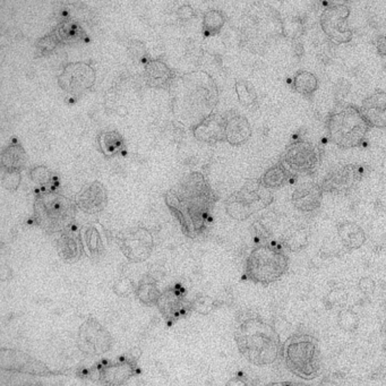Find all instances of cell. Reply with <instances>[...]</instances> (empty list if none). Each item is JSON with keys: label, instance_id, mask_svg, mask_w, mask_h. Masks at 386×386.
I'll return each mask as SVG.
<instances>
[{"label": "cell", "instance_id": "9a60e30c", "mask_svg": "<svg viewBox=\"0 0 386 386\" xmlns=\"http://www.w3.org/2000/svg\"><path fill=\"white\" fill-rule=\"evenodd\" d=\"M0 366L1 370L16 373L29 374L36 376L52 375V370L41 361H36L22 351L13 349H1L0 352Z\"/></svg>", "mask_w": 386, "mask_h": 386}, {"label": "cell", "instance_id": "d4e9b609", "mask_svg": "<svg viewBox=\"0 0 386 386\" xmlns=\"http://www.w3.org/2000/svg\"><path fill=\"white\" fill-rule=\"evenodd\" d=\"M338 236L348 249H358L366 242V234L361 225L352 221H343L337 225Z\"/></svg>", "mask_w": 386, "mask_h": 386}, {"label": "cell", "instance_id": "ba28073f", "mask_svg": "<svg viewBox=\"0 0 386 386\" xmlns=\"http://www.w3.org/2000/svg\"><path fill=\"white\" fill-rule=\"evenodd\" d=\"M321 155L315 145L307 139H297L286 148L281 163L296 176L313 174L317 170Z\"/></svg>", "mask_w": 386, "mask_h": 386}, {"label": "cell", "instance_id": "3957f363", "mask_svg": "<svg viewBox=\"0 0 386 386\" xmlns=\"http://www.w3.org/2000/svg\"><path fill=\"white\" fill-rule=\"evenodd\" d=\"M33 211L39 228L47 234H57L74 223L78 205L57 190H38Z\"/></svg>", "mask_w": 386, "mask_h": 386}, {"label": "cell", "instance_id": "f35d334b", "mask_svg": "<svg viewBox=\"0 0 386 386\" xmlns=\"http://www.w3.org/2000/svg\"><path fill=\"white\" fill-rule=\"evenodd\" d=\"M3 186L10 192H15L19 188L21 183V172H10L3 171Z\"/></svg>", "mask_w": 386, "mask_h": 386}, {"label": "cell", "instance_id": "d590c367", "mask_svg": "<svg viewBox=\"0 0 386 386\" xmlns=\"http://www.w3.org/2000/svg\"><path fill=\"white\" fill-rule=\"evenodd\" d=\"M282 33L286 38L297 40L304 33L303 23L295 17L290 20L282 21Z\"/></svg>", "mask_w": 386, "mask_h": 386}, {"label": "cell", "instance_id": "1f68e13d", "mask_svg": "<svg viewBox=\"0 0 386 386\" xmlns=\"http://www.w3.org/2000/svg\"><path fill=\"white\" fill-rule=\"evenodd\" d=\"M30 179L39 185L42 190H56L58 187V178L49 168L45 166H38L30 170Z\"/></svg>", "mask_w": 386, "mask_h": 386}, {"label": "cell", "instance_id": "52a82bcc", "mask_svg": "<svg viewBox=\"0 0 386 386\" xmlns=\"http://www.w3.org/2000/svg\"><path fill=\"white\" fill-rule=\"evenodd\" d=\"M273 200V195L261 179H249L225 201V211L236 221H245L254 213L266 209Z\"/></svg>", "mask_w": 386, "mask_h": 386}, {"label": "cell", "instance_id": "5b68a950", "mask_svg": "<svg viewBox=\"0 0 386 386\" xmlns=\"http://www.w3.org/2000/svg\"><path fill=\"white\" fill-rule=\"evenodd\" d=\"M282 357L286 368L303 380H314L321 373V350L313 335L297 333L286 339Z\"/></svg>", "mask_w": 386, "mask_h": 386}, {"label": "cell", "instance_id": "ffe728a7", "mask_svg": "<svg viewBox=\"0 0 386 386\" xmlns=\"http://www.w3.org/2000/svg\"><path fill=\"white\" fill-rule=\"evenodd\" d=\"M359 109L370 128H386V91H375L361 102Z\"/></svg>", "mask_w": 386, "mask_h": 386}, {"label": "cell", "instance_id": "30bf717a", "mask_svg": "<svg viewBox=\"0 0 386 386\" xmlns=\"http://www.w3.org/2000/svg\"><path fill=\"white\" fill-rule=\"evenodd\" d=\"M350 10L345 3H332L323 10L321 26L330 41L335 45H345L352 40V31L348 25Z\"/></svg>", "mask_w": 386, "mask_h": 386}, {"label": "cell", "instance_id": "b9f144b4", "mask_svg": "<svg viewBox=\"0 0 386 386\" xmlns=\"http://www.w3.org/2000/svg\"><path fill=\"white\" fill-rule=\"evenodd\" d=\"M384 349H385V350H386V345H384Z\"/></svg>", "mask_w": 386, "mask_h": 386}, {"label": "cell", "instance_id": "ab89813d", "mask_svg": "<svg viewBox=\"0 0 386 386\" xmlns=\"http://www.w3.org/2000/svg\"><path fill=\"white\" fill-rule=\"evenodd\" d=\"M358 288H359L361 293H366L367 295V293H374V290L376 288V284H375V281L372 277H365L359 281Z\"/></svg>", "mask_w": 386, "mask_h": 386}, {"label": "cell", "instance_id": "5bb4252c", "mask_svg": "<svg viewBox=\"0 0 386 386\" xmlns=\"http://www.w3.org/2000/svg\"><path fill=\"white\" fill-rule=\"evenodd\" d=\"M137 359L139 357L126 354L113 363L98 364L94 370L98 381L103 385H122L135 375Z\"/></svg>", "mask_w": 386, "mask_h": 386}, {"label": "cell", "instance_id": "8992f818", "mask_svg": "<svg viewBox=\"0 0 386 386\" xmlns=\"http://www.w3.org/2000/svg\"><path fill=\"white\" fill-rule=\"evenodd\" d=\"M289 267V258L280 245H258L246 261L245 277L256 284L269 286L284 277Z\"/></svg>", "mask_w": 386, "mask_h": 386}, {"label": "cell", "instance_id": "e0dca14e", "mask_svg": "<svg viewBox=\"0 0 386 386\" xmlns=\"http://www.w3.org/2000/svg\"><path fill=\"white\" fill-rule=\"evenodd\" d=\"M78 209L87 214H97L106 209L109 202L108 192L101 181H94L87 183L75 197Z\"/></svg>", "mask_w": 386, "mask_h": 386}, {"label": "cell", "instance_id": "603a6c76", "mask_svg": "<svg viewBox=\"0 0 386 386\" xmlns=\"http://www.w3.org/2000/svg\"><path fill=\"white\" fill-rule=\"evenodd\" d=\"M145 83L150 87H170L174 82V71L160 59H151L145 64Z\"/></svg>", "mask_w": 386, "mask_h": 386}, {"label": "cell", "instance_id": "7a4b0ae2", "mask_svg": "<svg viewBox=\"0 0 386 386\" xmlns=\"http://www.w3.org/2000/svg\"><path fill=\"white\" fill-rule=\"evenodd\" d=\"M235 341L242 357L255 366H270L282 356L280 335L258 314H248L238 321Z\"/></svg>", "mask_w": 386, "mask_h": 386}, {"label": "cell", "instance_id": "f1b7e54d", "mask_svg": "<svg viewBox=\"0 0 386 386\" xmlns=\"http://www.w3.org/2000/svg\"><path fill=\"white\" fill-rule=\"evenodd\" d=\"M293 176L295 174H291L284 164L279 162L265 171L264 174L262 176L261 181L269 190H277L289 183Z\"/></svg>", "mask_w": 386, "mask_h": 386}, {"label": "cell", "instance_id": "4fadbf2b", "mask_svg": "<svg viewBox=\"0 0 386 386\" xmlns=\"http://www.w3.org/2000/svg\"><path fill=\"white\" fill-rule=\"evenodd\" d=\"M364 176V168L358 164H345L330 171L323 179L321 187L324 193L347 194Z\"/></svg>", "mask_w": 386, "mask_h": 386}, {"label": "cell", "instance_id": "cb8c5ba5", "mask_svg": "<svg viewBox=\"0 0 386 386\" xmlns=\"http://www.w3.org/2000/svg\"><path fill=\"white\" fill-rule=\"evenodd\" d=\"M0 162L3 171L21 172L25 168L27 155L22 144L17 139H14L6 148H3L1 151Z\"/></svg>", "mask_w": 386, "mask_h": 386}, {"label": "cell", "instance_id": "7402d4cb", "mask_svg": "<svg viewBox=\"0 0 386 386\" xmlns=\"http://www.w3.org/2000/svg\"><path fill=\"white\" fill-rule=\"evenodd\" d=\"M251 127L246 117L239 113L225 116V142L232 146H240L251 139Z\"/></svg>", "mask_w": 386, "mask_h": 386}, {"label": "cell", "instance_id": "7c38bea8", "mask_svg": "<svg viewBox=\"0 0 386 386\" xmlns=\"http://www.w3.org/2000/svg\"><path fill=\"white\" fill-rule=\"evenodd\" d=\"M113 337L97 319L89 317L78 331V345L83 354L101 356L113 347Z\"/></svg>", "mask_w": 386, "mask_h": 386}, {"label": "cell", "instance_id": "d6986e66", "mask_svg": "<svg viewBox=\"0 0 386 386\" xmlns=\"http://www.w3.org/2000/svg\"><path fill=\"white\" fill-rule=\"evenodd\" d=\"M193 135L201 142L216 144L225 141V116L211 113L205 120L192 127Z\"/></svg>", "mask_w": 386, "mask_h": 386}, {"label": "cell", "instance_id": "484cf974", "mask_svg": "<svg viewBox=\"0 0 386 386\" xmlns=\"http://www.w3.org/2000/svg\"><path fill=\"white\" fill-rule=\"evenodd\" d=\"M60 45H75L87 40V32L84 31L81 24L75 21H64L59 23L54 30Z\"/></svg>", "mask_w": 386, "mask_h": 386}, {"label": "cell", "instance_id": "8fae6325", "mask_svg": "<svg viewBox=\"0 0 386 386\" xmlns=\"http://www.w3.org/2000/svg\"><path fill=\"white\" fill-rule=\"evenodd\" d=\"M122 254L132 263H141L151 256L155 240L151 232L143 227H135L122 232L118 237Z\"/></svg>", "mask_w": 386, "mask_h": 386}, {"label": "cell", "instance_id": "ac0fdd59", "mask_svg": "<svg viewBox=\"0 0 386 386\" xmlns=\"http://www.w3.org/2000/svg\"><path fill=\"white\" fill-rule=\"evenodd\" d=\"M57 251L61 260L67 263H75L83 256L84 246L82 240L81 229L78 228L74 223L60 232Z\"/></svg>", "mask_w": 386, "mask_h": 386}, {"label": "cell", "instance_id": "83f0119b", "mask_svg": "<svg viewBox=\"0 0 386 386\" xmlns=\"http://www.w3.org/2000/svg\"><path fill=\"white\" fill-rule=\"evenodd\" d=\"M101 152L106 158L120 155L125 148V139L117 130H104L98 137Z\"/></svg>", "mask_w": 386, "mask_h": 386}, {"label": "cell", "instance_id": "60d3db41", "mask_svg": "<svg viewBox=\"0 0 386 386\" xmlns=\"http://www.w3.org/2000/svg\"><path fill=\"white\" fill-rule=\"evenodd\" d=\"M377 54L381 57H386V34L380 36L376 41Z\"/></svg>", "mask_w": 386, "mask_h": 386}, {"label": "cell", "instance_id": "e575fe53", "mask_svg": "<svg viewBox=\"0 0 386 386\" xmlns=\"http://www.w3.org/2000/svg\"><path fill=\"white\" fill-rule=\"evenodd\" d=\"M60 45V42L57 39L55 33L52 31L41 39L38 40L36 43V50L39 52V56H48L55 52L56 48Z\"/></svg>", "mask_w": 386, "mask_h": 386}, {"label": "cell", "instance_id": "d6a6232c", "mask_svg": "<svg viewBox=\"0 0 386 386\" xmlns=\"http://www.w3.org/2000/svg\"><path fill=\"white\" fill-rule=\"evenodd\" d=\"M227 19L221 10H209L204 14L203 32L206 36H216L225 26Z\"/></svg>", "mask_w": 386, "mask_h": 386}, {"label": "cell", "instance_id": "4316f807", "mask_svg": "<svg viewBox=\"0 0 386 386\" xmlns=\"http://www.w3.org/2000/svg\"><path fill=\"white\" fill-rule=\"evenodd\" d=\"M84 251L90 258H99L104 251L102 235L95 225H87L81 229Z\"/></svg>", "mask_w": 386, "mask_h": 386}, {"label": "cell", "instance_id": "9c48e42d", "mask_svg": "<svg viewBox=\"0 0 386 386\" xmlns=\"http://www.w3.org/2000/svg\"><path fill=\"white\" fill-rule=\"evenodd\" d=\"M95 80V69L90 64L76 61L65 66L58 76V85L65 93L80 97L93 87Z\"/></svg>", "mask_w": 386, "mask_h": 386}, {"label": "cell", "instance_id": "f546056e", "mask_svg": "<svg viewBox=\"0 0 386 386\" xmlns=\"http://www.w3.org/2000/svg\"><path fill=\"white\" fill-rule=\"evenodd\" d=\"M135 296L141 303L146 306H155L158 304L161 293L159 290L158 286L155 284V280H152L150 277L143 279L139 281V284L135 286Z\"/></svg>", "mask_w": 386, "mask_h": 386}, {"label": "cell", "instance_id": "44dd1931", "mask_svg": "<svg viewBox=\"0 0 386 386\" xmlns=\"http://www.w3.org/2000/svg\"><path fill=\"white\" fill-rule=\"evenodd\" d=\"M322 187L315 183H302L293 190L291 202L300 212H313L322 204Z\"/></svg>", "mask_w": 386, "mask_h": 386}, {"label": "cell", "instance_id": "6da1fadb", "mask_svg": "<svg viewBox=\"0 0 386 386\" xmlns=\"http://www.w3.org/2000/svg\"><path fill=\"white\" fill-rule=\"evenodd\" d=\"M172 113L194 125L209 117L219 101L216 82L203 71L187 73L174 78L170 87Z\"/></svg>", "mask_w": 386, "mask_h": 386}, {"label": "cell", "instance_id": "836d02e7", "mask_svg": "<svg viewBox=\"0 0 386 386\" xmlns=\"http://www.w3.org/2000/svg\"><path fill=\"white\" fill-rule=\"evenodd\" d=\"M236 93L238 97V101L242 106H246L248 109H251L253 106L258 104V97L254 87L251 83L244 80H239L236 82Z\"/></svg>", "mask_w": 386, "mask_h": 386}, {"label": "cell", "instance_id": "4dcf8cb0", "mask_svg": "<svg viewBox=\"0 0 386 386\" xmlns=\"http://www.w3.org/2000/svg\"><path fill=\"white\" fill-rule=\"evenodd\" d=\"M293 89L302 95H312L319 89V78L310 71L300 69L293 76Z\"/></svg>", "mask_w": 386, "mask_h": 386}, {"label": "cell", "instance_id": "277c9868", "mask_svg": "<svg viewBox=\"0 0 386 386\" xmlns=\"http://www.w3.org/2000/svg\"><path fill=\"white\" fill-rule=\"evenodd\" d=\"M326 128L333 144L340 148H354L364 142L370 126L358 106L342 104L330 113Z\"/></svg>", "mask_w": 386, "mask_h": 386}, {"label": "cell", "instance_id": "2e32d148", "mask_svg": "<svg viewBox=\"0 0 386 386\" xmlns=\"http://www.w3.org/2000/svg\"><path fill=\"white\" fill-rule=\"evenodd\" d=\"M186 291L183 286H170L161 293L158 306L164 319L169 322H176L193 309V304L187 302Z\"/></svg>", "mask_w": 386, "mask_h": 386}, {"label": "cell", "instance_id": "74e56055", "mask_svg": "<svg viewBox=\"0 0 386 386\" xmlns=\"http://www.w3.org/2000/svg\"><path fill=\"white\" fill-rule=\"evenodd\" d=\"M286 247L291 251H299L307 244V236L304 230H297L284 239Z\"/></svg>", "mask_w": 386, "mask_h": 386}, {"label": "cell", "instance_id": "8d00e7d4", "mask_svg": "<svg viewBox=\"0 0 386 386\" xmlns=\"http://www.w3.org/2000/svg\"><path fill=\"white\" fill-rule=\"evenodd\" d=\"M339 326L343 328L345 331H354L358 328L359 319L358 316L351 310H343L339 314Z\"/></svg>", "mask_w": 386, "mask_h": 386}]
</instances>
